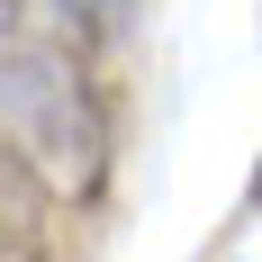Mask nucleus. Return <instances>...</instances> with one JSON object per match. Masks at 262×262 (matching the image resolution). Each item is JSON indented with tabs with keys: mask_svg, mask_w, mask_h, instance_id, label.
<instances>
[{
	"mask_svg": "<svg viewBox=\"0 0 262 262\" xmlns=\"http://www.w3.org/2000/svg\"><path fill=\"white\" fill-rule=\"evenodd\" d=\"M0 136L46 172V190L91 199L108 181V108L81 73L73 36H54L36 18L0 27Z\"/></svg>",
	"mask_w": 262,
	"mask_h": 262,
	"instance_id": "nucleus-1",
	"label": "nucleus"
},
{
	"mask_svg": "<svg viewBox=\"0 0 262 262\" xmlns=\"http://www.w3.org/2000/svg\"><path fill=\"white\" fill-rule=\"evenodd\" d=\"M0 262H54V190L0 136Z\"/></svg>",
	"mask_w": 262,
	"mask_h": 262,
	"instance_id": "nucleus-2",
	"label": "nucleus"
},
{
	"mask_svg": "<svg viewBox=\"0 0 262 262\" xmlns=\"http://www.w3.org/2000/svg\"><path fill=\"white\" fill-rule=\"evenodd\" d=\"M46 9L73 27L81 46H118V36L136 27V0H46Z\"/></svg>",
	"mask_w": 262,
	"mask_h": 262,
	"instance_id": "nucleus-3",
	"label": "nucleus"
},
{
	"mask_svg": "<svg viewBox=\"0 0 262 262\" xmlns=\"http://www.w3.org/2000/svg\"><path fill=\"white\" fill-rule=\"evenodd\" d=\"M253 199H262V163H253Z\"/></svg>",
	"mask_w": 262,
	"mask_h": 262,
	"instance_id": "nucleus-4",
	"label": "nucleus"
}]
</instances>
